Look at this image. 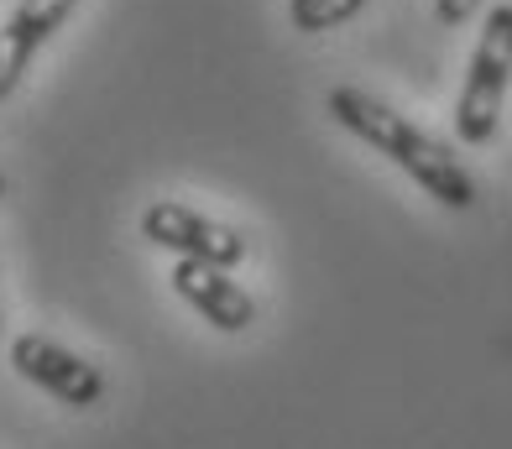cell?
<instances>
[{
	"label": "cell",
	"instance_id": "ba28073f",
	"mask_svg": "<svg viewBox=\"0 0 512 449\" xmlns=\"http://www.w3.org/2000/svg\"><path fill=\"white\" fill-rule=\"evenodd\" d=\"M481 11V0H434V16L445 21V27H465Z\"/></svg>",
	"mask_w": 512,
	"mask_h": 449
},
{
	"label": "cell",
	"instance_id": "3957f363",
	"mask_svg": "<svg viewBox=\"0 0 512 449\" xmlns=\"http://www.w3.org/2000/svg\"><path fill=\"white\" fill-rule=\"evenodd\" d=\"M142 235L152 246L173 251L178 262H204V267H225V272L236 262H246V235L236 225L209 220L178 199H157L142 215Z\"/></svg>",
	"mask_w": 512,
	"mask_h": 449
},
{
	"label": "cell",
	"instance_id": "6da1fadb",
	"mask_svg": "<svg viewBox=\"0 0 512 449\" xmlns=\"http://www.w3.org/2000/svg\"><path fill=\"white\" fill-rule=\"evenodd\" d=\"M324 110H330L356 141H366L371 152H382L392 168H403L434 204H445V209H471L476 204V178L465 173V162L439 136H429L424 126H413L408 115L382 105L377 94H366L356 84H340V89H330Z\"/></svg>",
	"mask_w": 512,
	"mask_h": 449
},
{
	"label": "cell",
	"instance_id": "52a82bcc",
	"mask_svg": "<svg viewBox=\"0 0 512 449\" xmlns=\"http://www.w3.org/2000/svg\"><path fill=\"white\" fill-rule=\"evenodd\" d=\"M366 0H288V21L298 32H335L345 21H356Z\"/></svg>",
	"mask_w": 512,
	"mask_h": 449
},
{
	"label": "cell",
	"instance_id": "5b68a950",
	"mask_svg": "<svg viewBox=\"0 0 512 449\" xmlns=\"http://www.w3.org/2000/svg\"><path fill=\"white\" fill-rule=\"evenodd\" d=\"M79 11V0H16V11L0 21V100H11L27 79L32 58L53 42L58 27Z\"/></svg>",
	"mask_w": 512,
	"mask_h": 449
},
{
	"label": "cell",
	"instance_id": "7a4b0ae2",
	"mask_svg": "<svg viewBox=\"0 0 512 449\" xmlns=\"http://www.w3.org/2000/svg\"><path fill=\"white\" fill-rule=\"evenodd\" d=\"M507 84H512V6L502 0V6H492V16H486L481 42L471 53V68H465V84H460L455 136L465 147H486V141L497 136Z\"/></svg>",
	"mask_w": 512,
	"mask_h": 449
},
{
	"label": "cell",
	"instance_id": "9c48e42d",
	"mask_svg": "<svg viewBox=\"0 0 512 449\" xmlns=\"http://www.w3.org/2000/svg\"><path fill=\"white\" fill-rule=\"evenodd\" d=\"M0 194H6V173H0Z\"/></svg>",
	"mask_w": 512,
	"mask_h": 449
},
{
	"label": "cell",
	"instance_id": "8992f818",
	"mask_svg": "<svg viewBox=\"0 0 512 449\" xmlns=\"http://www.w3.org/2000/svg\"><path fill=\"white\" fill-rule=\"evenodd\" d=\"M173 288H178V298L189 303L204 324H215L220 335H246V329L256 324V298L225 267L178 262L173 267Z\"/></svg>",
	"mask_w": 512,
	"mask_h": 449
},
{
	"label": "cell",
	"instance_id": "277c9868",
	"mask_svg": "<svg viewBox=\"0 0 512 449\" xmlns=\"http://www.w3.org/2000/svg\"><path fill=\"white\" fill-rule=\"evenodd\" d=\"M11 366H16L21 382L53 392L68 408H95L105 397V371L95 361L74 356L68 345L48 340V335H16L11 340Z\"/></svg>",
	"mask_w": 512,
	"mask_h": 449
}]
</instances>
